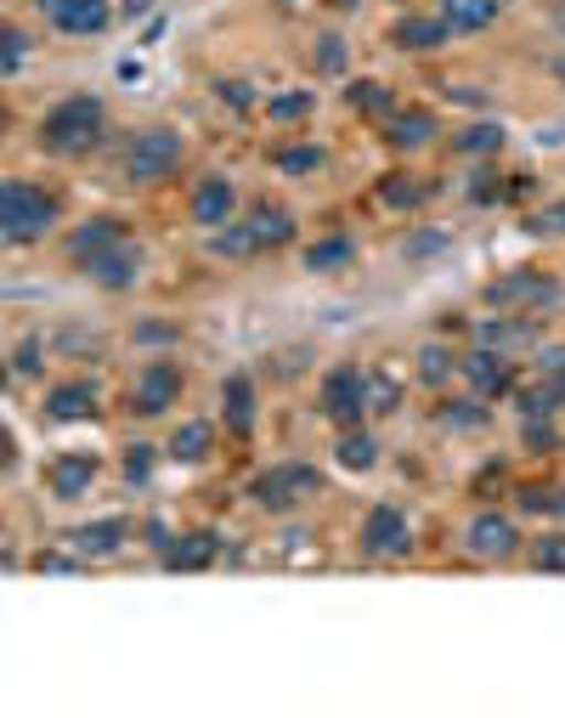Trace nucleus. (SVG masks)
Segmentation results:
<instances>
[{
  "mask_svg": "<svg viewBox=\"0 0 565 718\" xmlns=\"http://www.w3.org/2000/svg\"><path fill=\"white\" fill-rule=\"evenodd\" d=\"M441 18L452 23V34H476L498 23V0H441Z\"/></svg>",
  "mask_w": 565,
  "mask_h": 718,
  "instance_id": "obj_26",
  "label": "nucleus"
},
{
  "mask_svg": "<svg viewBox=\"0 0 565 718\" xmlns=\"http://www.w3.org/2000/svg\"><path fill=\"white\" fill-rule=\"evenodd\" d=\"M402 408V386L391 373H367V413H396Z\"/></svg>",
  "mask_w": 565,
  "mask_h": 718,
  "instance_id": "obj_37",
  "label": "nucleus"
},
{
  "mask_svg": "<svg viewBox=\"0 0 565 718\" xmlns=\"http://www.w3.org/2000/svg\"><path fill=\"white\" fill-rule=\"evenodd\" d=\"M481 346H492V351H532L537 346V323L526 317V312H514V317H492V323H481Z\"/></svg>",
  "mask_w": 565,
  "mask_h": 718,
  "instance_id": "obj_21",
  "label": "nucleus"
},
{
  "mask_svg": "<svg viewBox=\"0 0 565 718\" xmlns=\"http://www.w3.org/2000/svg\"><path fill=\"white\" fill-rule=\"evenodd\" d=\"M441 424H447V430H481V424H487V402H481V397L441 402Z\"/></svg>",
  "mask_w": 565,
  "mask_h": 718,
  "instance_id": "obj_36",
  "label": "nucleus"
},
{
  "mask_svg": "<svg viewBox=\"0 0 565 718\" xmlns=\"http://www.w3.org/2000/svg\"><path fill=\"white\" fill-rule=\"evenodd\" d=\"M532 566H537V571H565V532L532 538Z\"/></svg>",
  "mask_w": 565,
  "mask_h": 718,
  "instance_id": "obj_40",
  "label": "nucleus"
},
{
  "mask_svg": "<svg viewBox=\"0 0 565 718\" xmlns=\"http://www.w3.org/2000/svg\"><path fill=\"white\" fill-rule=\"evenodd\" d=\"M317 74H328V80L345 74V40L340 34H322L317 40Z\"/></svg>",
  "mask_w": 565,
  "mask_h": 718,
  "instance_id": "obj_42",
  "label": "nucleus"
},
{
  "mask_svg": "<svg viewBox=\"0 0 565 718\" xmlns=\"http://www.w3.org/2000/svg\"><path fill=\"white\" fill-rule=\"evenodd\" d=\"M136 340H148V346H170V340H175V328H164V323H141V328H136Z\"/></svg>",
  "mask_w": 565,
  "mask_h": 718,
  "instance_id": "obj_47",
  "label": "nucleus"
},
{
  "mask_svg": "<svg viewBox=\"0 0 565 718\" xmlns=\"http://www.w3.org/2000/svg\"><path fill=\"white\" fill-rule=\"evenodd\" d=\"M125 458H130V464H125L130 482H148V475H153V447H130Z\"/></svg>",
  "mask_w": 565,
  "mask_h": 718,
  "instance_id": "obj_46",
  "label": "nucleus"
},
{
  "mask_svg": "<svg viewBox=\"0 0 565 718\" xmlns=\"http://www.w3.org/2000/svg\"><path fill=\"white\" fill-rule=\"evenodd\" d=\"M103 130H108L103 97L79 91V97H63V103L45 108V119H40V148L57 154V159H79V154H90V148L103 141Z\"/></svg>",
  "mask_w": 565,
  "mask_h": 718,
  "instance_id": "obj_1",
  "label": "nucleus"
},
{
  "mask_svg": "<svg viewBox=\"0 0 565 718\" xmlns=\"http://www.w3.org/2000/svg\"><path fill=\"white\" fill-rule=\"evenodd\" d=\"M509 199V181L498 170H476L469 176V204H503Z\"/></svg>",
  "mask_w": 565,
  "mask_h": 718,
  "instance_id": "obj_38",
  "label": "nucleus"
},
{
  "mask_svg": "<svg viewBox=\"0 0 565 718\" xmlns=\"http://www.w3.org/2000/svg\"><path fill=\"white\" fill-rule=\"evenodd\" d=\"M334 458H340V469H351V475H367L373 464H380V442H373L362 424H356V430H340Z\"/></svg>",
  "mask_w": 565,
  "mask_h": 718,
  "instance_id": "obj_25",
  "label": "nucleus"
},
{
  "mask_svg": "<svg viewBox=\"0 0 565 718\" xmlns=\"http://www.w3.org/2000/svg\"><path fill=\"white\" fill-rule=\"evenodd\" d=\"M430 250H447V237L430 232V237H413V255H430Z\"/></svg>",
  "mask_w": 565,
  "mask_h": 718,
  "instance_id": "obj_49",
  "label": "nucleus"
},
{
  "mask_svg": "<svg viewBox=\"0 0 565 718\" xmlns=\"http://www.w3.org/2000/svg\"><path fill=\"white\" fill-rule=\"evenodd\" d=\"M186 215H193L204 232L226 226L232 215H238V187H232L226 176H204V181L193 187V199H186Z\"/></svg>",
  "mask_w": 565,
  "mask_h": 718,
  "instance_id": "obj_11",
  "label": "nucleus"
},
{
  "mask_svg": "<svg viewBox=\"0 0 565 718\" xmlns=\"http://www.w3.org/2000/svg\"><path fill=\"white\" fill-rule=\"evenodd\" d=\"M322 493V469L317 464H271V469H260L255 482H249V498L260 504V509H271V515H289V509H300L306 498H317Z\"/></svg>",
  "mask_w": 565,
  "mask_h": 718,
  "instance_id": "obj_3",
  "label": "nucleus"
},
{
  "mask_svg": "<svg viewBox=\"0 0 565 718\" xmlns=\"http://www.w3.org/2000/svg\"><path fill=\"white\" fill-rule=\"evenodd\" d=\"M362 7V0H334V12H356Z\"/></svg>",
  "mask_w": 565,
  "mask_h": 718,
  "instance_id": "obj_53",
  "label": "nucleus"
},
{
  "mask_svg": "<svg viewBox=\"0 0 565 718\" xmlns=\"http://www.w3.org/2000/svg\"><path fill=\"white\" fill-rule=\"evenodd\" d=\"M526 232H537V237H565V199L548 204V210H537V215L526 221Z\"/></svg>",
  "mask_w": 565,
  "mask_h": 718,
  "instance_id": "obj_43",
  "label": "nucleus"
},
{
  "mask_svg": "<svg viewBox=\"0 0 565 718\" xmlns=\"http://www.w3.org/2000/svg\"><path fill=\"white\" fill-rule=\"evenodd\" d=\"M463 549L476 560H509L514 549H521V532H514V520L498 515V509H481L476 520L463 526Z\"/></svg>",
  "mask_w": 565,
  "mask_h": 718,
  "instance_id": "obj_9",
  "label": "nucleus"
},
{
  "mask_svg": "<svg viewBox=\"0 0 565 718\" xmlns=\"http://www.w3.org/2000/svg\"><path fill=\"white\" fill-rule=\"evenodd\" d=\"M210 447H215V424H210V419H186V424L170 430V447H164V453H170L175 464H204Z\"/></svg>",
  "mask_w": 565,
  "mask_h": 718,
  "instance_id": "obj_23",
  "label": "nucleus"
},
{
  "mask_svg": "<svg viewBox=\"0 0 565 718\" xmlns=\"http://www.w3.org/2000/svg\"><path fill=\"white\" fill-rule=\"evenodd\" d=\"M57 226V199L45 193L40 181H23L12 176L0 187V232H7V244L23 250V244H40L45 232Z\"/></svg>",
  "mask_w": 565,
  "mask_h": 718,
  "instance_id": "obj_2",
  "label": "nucleus"
},
{
  "mask_svg": "<svg viewBox=\"0 0 565 718\" xmlns=\"http://www.w3.org/2000/svg\"><path fill=\"white\" fill-rule=\"evenodd\" d=\"M458 154H476V159H492L498 148H503V125L498 119H481V125H469L458 141H452Z\"/></svg>",
  "mask_w": 565,
  "mask_h": 718,
  "instance_id": "obj_31",
  "label": "nucleus"
},
{
  "mask_svg": "<svg viewBox=\"0 0 565 718\" xmlns=\"http://www.w3.org/2000/svg\"><path fill=\"white\" fill-rule=\"evenodd\" d=\"M436 114H424V108H396L391 119H385V141L396 154H418V148H430L436 141Z\"/></svg>",
  "mask_w": 565,
  "mask_h": 718,
  "instance_id": "obj_17",
  "label": "nucleus"
},
{
  "mask_svg": "<svg viewBox=\"0 0 565 718\" xmlns=\"http://www.w3.org/2000/svg\"><path fill=\"white\" fill-rule=\"evenodd\" d=\"M548 386H554V397H559V408H565V373H559V379H548Z\"/></svg>",
  "mask_w": 565,
  "mask_h": 718,
  "instance_id": "obj_52",
  "label": "nucleus"
},
{
  "mask_svg": "<svg viewBox=\"0 0 565 718\" xmlns=\"http://www.w3.org/2000/svg\"><path fill=\"white\" fill-rule=\"evenodd\" d=\"M317 408H322V419H328V424H340V430H356V424L367 419V373H362V368H351V362L328 368Z\"/></svg>",
  "mask_w": 565,
  "mask_h": 718,
  "instance_id": "obj_5",
  "label": "nucleus"
},
{
  "mask_svg": "<svg viewBox=\"0 0 565 718\" xmlns=\"http://www.w3.org/2000/svg\"><path fill=\"white\" fill-rule=\"evenodd\" d=\"M90 482H97V453H63L52 469H45V487L57 498H85Z\"/></svg>",
  "mask_w": 565,
  "mask_h": 718,
  "instance_id": "obj_19",
  "label": "nucleus"
},
{
  "mask_svg": "<svg viewBox=\"0 0 565 718\" xmlns=\"http://www.w3.org/2000/svg\"><path fill=\"white\" fill-rule=\"evenodd\" d=\"M221 402H226V430H232V436H249V430H255V379L249 373H226Z\"/></svg>",
  "mask_w": 565,
  "mask_h": 718,
  "instance_id": "obj_22",
  "label": "nucleus"
},
{
  "mask_svg": "<svg viewBox=\"0 0 565 718\" xmlns=\"http://www.w3.org/2000/svg\"><path fill=\"white\" fill-rule=\"evenodd\" d=\"M463 379H469V391H476L481 402H498V397H509V386H514L509 357L492 351V346H481V351L463 357Z\"/></svg>",
  "mask_w": 565,
  "mask_h": 718,
  "instance_id": "obj_13",
  "label": "nucleus"
},
{
  "mask_svg": "<svg viewBox=\"0 0 565 718\" xmlns=\"http://www.w3.org/2000/svg\"><path fill=\"white\" fill-rule=\"evenodd\" d=\"M351 261H356V244L345 232H328V237H317V244H306V272H340Z\"/></svg>",
  "mask_w": 565,
  "mask_h": 718,
  "instance_id": "obj_27",
  "label": "nucleus"
},
{
  "mask_svg": "<svg viewBox=\"0 0 565 718\" xmlns=\"http://www.w3.org/2000/svg\"><path fill=\"white\" fill-rule=\"evenodd\" d=\"M565 300V289L548 277V272H509V277H498L492 289H487V306H498V312H548V306H559Z\"/></svg>",
  "mask_w": 565,
  "mask_h": 718,
  "instance_id": "obj_6",
  "label": "nucleus"
},
{
  "mask_svg": "<svg viewBox=\"0 0 565 718\" xmlns=\"http://www.w3.org/2000/svg\"><path fill=\"white\" fill-rule=\"evenodd\" d=\"M526 515H565V487H521Z\"/></svg>",
  "mask_w": 565,
  "mask_h": 718,
  "instance_id": "obj_39",
  "label": "nucleus"
},
{
  "mask_svg": "<svg viewBox=\"0 0 565 718\" xmlns=\"http://www.w3.org/2000/svg\"><path fill=\"white\" fill-rule=\"evenodd\" d=\"M12 373H40V340H23L12 351Z\"/></svg>",
  "mask_w": 565,
  "mask_h": 718,
  "instance_id": "obj_45",
  "label": "nucleus"
},
{
  "mask_svg": "<svg viewBox=\"0 0 565 718\" xmlns=\"http://www.w3.org/2000/svg\"><path fill=\"white\" fill-rule=\"evenodd\" d=\"M345 103H351L356 114H380V119L396 114V97H391L380 80H351V85H345Z\"/></svg>",
  "mask_w": 565,
  "mask_h": 718,
  "instance_id": "obj_30",
  "label": "nucleus"
},
{
  "mask_svg": "<svg viewBox=\"0 0 565 718\" xmlns=\"http://www.w3.org/2000/svg\"><path fill=\"white\" fill-rule=\"evenodd\" d=\"M215 91H221V97H226V103H232V108H255V91H249V85H244V80H221V85H215Z\"/></svg>",
  "mask_w": 565,
  "mask_h": 718,
  "instance_id": "obj_44",
  "label": "nucleus"
},
{
  "mask_svg": "<svg viewBox=\"0 0 565 718\" xmlns=\"http://www.w3.org/2000/svg\"><path fill=\"white\" fill-rule=\"evenodd\" d=\"M175 397H181V368L148 362V368L136 373V386H130V413L136 419H164Z\"/></svg>",
  "mask_w": 565,
  "mask_h": 718,
  "instance_id": "obj_8",
  "label": "nucleus"
},
{
  "mask_svg": "<svg viewBox=\"0 0 565 718\" xmlns=\"http://www.w3.org/2000/svg\"><path fill=\"white\" fill-rule=\"evenodd\" d=\"M277 7H295V0H277Z\"/></svg>",
  "mask_w": 565,
  "mask_h": 718,
  "instance_id": "obj_54",
  "label": "nucleus"
},
{
  "mask_svg": "<svg viewBox=\"0 0 565 718\" xmlns=\"http://www.w3.org/2000/svg\"><path fill=\"white\" fill-rule=\"evenodd\" d=\"M537 368H543V379H559V373H565V346H548V351L537 357Z\"/></svg>",
  "mask_w": 565,
  "mask_h": 718,
  "instance_id": "obj_48",
  "label": "nucleus"
},
{
  "mask_svg": "<svg viewBox=\"0 0 565 718\" xmlns=\"http://www.w3.org/2000/svg\"><path fill=\"white\" fill-rule=\"evenodd\" d=\"M328 165V154L317 148V141H295V148H277V170L282 176H317Z\"/></svg>",
  "mask_w": 565,
  "mask_h": 718,
  "instance_id": "obj_32",
  "label": "nucleus"
},
{
  "mask_svg": "<svg viewBox=\"0 0 565 718\" xmlns=\"http://www.w3.org/2000/svg\"><path fill=\"white\" fill-rule=\"evenodd\" d=\"M85 277L97 283V289H114V295H119V289H130V283L141 277V250H136L130 237H125L119 250H108V255H97V261H90V266H85Z\"/></svg>",
  "mask_w": 565,
  "mask_h": 718,
  "instance_id": "obj_15",
  "label": "nucleus"
},
{
  "mask_svg": "<svg viewBox=\"0 0 565 718\" xmlns=\"http://www.w3.org/2000/svg\"><path fill=\"white\" fill-rule=\"evenodd\" d=\"M249 232H255L260 250H282V244L295 237V215L282 210V204H255V210H249Z\"/></svg>",
  "mask_w": 565,
  "mask_h": 718,
  "instance_id": "obj_24",
  "label": "nucleus"
},
{
  "mask_svg": "<svg viewBox=\"0 0 565 718\" xmlns=\"http://www.w3.org/2000/svg\"><path fill=\"white\" fill-rule=\"evenodd\" d=\"M356 543H362L367 560H402V555H413V526H407V515L396 504H373L362 515Z\"/></svg>",
  "mask_w": 565,
  "mask_h": 718,
  "instance_id": "obj_7",
  "label": "nucleus"
},
{
  "mask_svg": "<svg viewBox=\"0 0 565 718\" xmlns=\"http://www.w3.org/2000/svg\"><path fill=\"white\" fill-rule=\"evenodd\" d=\"M458 373H463V357H458V351H447V346H424V351H418V379H424L430 391H441L447 379H458Z\"/></svg>",
  "mask_w": 565,
  "mask_h": 718,
  "instance_id": "obj_29",
  "label": "nucleus"
},
{
  "mask_svg": "<svg viewBox=\"0 0 565 718\" xmlns=\"http://www.w3.org/2000/svg\"><path fill=\"white\" fill-rule=\"evenodd\" d=\"M210 255H221V261H249V255H260L249 221H226V226H215V232H210Z\"/></svg>",
  "mask_w": 565,
  "mask_h": 718,
  "instance_id": "obj_28",
  "label": "nucleus"
},
{
  "mask_svg": "<svg viewBox=\"0 0 565 718\" xmlns=\"http://www.w3.org/2000/svg\"><path fill=\"white\" fill-rule=\"evenodd\" d=\"M380 199H385L391 210H418V204H424V187H418L413 176H385V181H380Z\"/></svg>",
  "mask_w": 565,
  "mask_h": 718,
  "instance_id": "obj_35",
  "label": "nucleus"
},
{
  "mask_svg": "<svg viewBox=\"0 0 565 718\" xmlns=\"http://www.w3.org/2000/svg\"><path fill=\"white\" fill-rule=\"evenodd\" d=\"M40 12L52 18L57 34H74V40H90L114 23V7L108 0H40Z\"/></svg>",
  "mask_w": 565,
  "mask_h": 718,
  "instance_id": "obj_10",
  "label": "nucleus"
},
{
  "mask_svg": "<svg viewBox=\"0 0 565 718\" xmlns=\"http://www.w3.org/2000/svg\"><path fill=\"white\" fill-rule=\"evenodd\" d=\"M148 7H153V0H125V18H141Z\"/></svg>",
  "mask_w": 565,
  "mask_h": 718,
  "instance_id": "obj_51",
  "label": "nucleus"
},
{
  "mask_svg": "<svg viewBox=\"0 0 565 718\" xmlns=\"http://www.w3.org/2000/svg\"><path fill=\"white\" fill-rule=\"evenodd\" d=\"M125 538H130V520L108 515V520H85V526H74V532H68V549H74L79 560H108V555L125 549Z\"/></svg>",
  "mask_w": 565,
  "mask_h": 718,
  "instance_id": "obj_14",
  "label": "nucleus"
},
{
  "mask_svg": "<svg viewBox=\"0 0 565 718\" xmlns=\"http://www.w3.org/2000/svg\"><path fill=\"white\" fill-rule=\"evenodd\" d=\"M311 108H317L311 91H277V97L266 103L271 125H300V119H311Z\"/></svg>",
  "mask_w": 565,
  "mask_h": 718,
  "instance_id": "obj_33",
  "label": "nucleus"
},
{
  "mask_svg": "<svg viewBox=\"0 0 565 718\" xmlns=\"http://www.w3.org/2000/svg\"><path fill=\"white\" fill-rule=\"evenodd\" d=\"M45 419L52 424H79V419H97V386L90 379H68L45 397Z\"/></svg>",
  "mask_w": 565,
  "mask_h": 718,
  "instance_id": "obj_18",
  "label": "nucleus"
},
{
  "mask_svg": "<svg viewBox=\"0 0 565 718\" xmlns=\"http://www.w3.org/2000/svg\"><path fill=\"white\" fill-rule=\"evenodd\" d=\"M447 34H452V23H447L441 12H436V18L407 12V18L391 23V45H396V52H436V45H447Z\"/></svg>",
  "mask_w": 565,
  "mask_h": 718,
  "instance_id": "obj_16",
  "label": "nucleus"
},
{
  "mask_svg": "<svg viewBox=\"0 0 565 718\" xmlns=\"http://www.w3.org/2000/svg\"><path fill=\"white\" fill-rule=\"evenodd\" d=\"M215 555H221V538H215V532H181V538H170V543L159 549V560H164L170 571H204V566H215Z\"/></svg>",
  "mask_w": 565,
  "mask_h": 718,
  "instance_id": "obj_20",
  "label": "nucleus"
},
{
  "mask_svg": "<svg viewBox=\"0 0 565 718\" xmlns=\"http://www.w3.org/2000/svg\"><path fill=\"white\" fill-rule=\"evenodd\" d=\"M521 442H526L532 453H554V447H559V430H554V413H543V419H526V424H521Z\"/></svg>",
  "mask_w": 565,
  "mask_h": 718,
  "instance_id": "obj_41",
  "label": "nucleus"
},
{
  "mask_svg": "<svg viewBox=\"0 0 565 718\" xmlns=\"http://www.w3.org/2000/svg\"><path fill=\"white\" fill-rule=\"evenodd\" d=\"M125 244V221H114V215H90V221H79L74 232H68V261L85 272L97 255H108V250H119Z\"/></svg>",
  "mask_w": 565,
  "mask_h": 718,
  "instance_id": "obj_12",
  "label": "nucleus"
},
{
  "mask_svg": "<svg viewBox=\"0 0 565 718\" xmlns=\"http://www.w3.org/2000/svg\"><path fill=\"white\" fill-rule=\"evenodd\" d=\"M74 566H79V555H74V560H63V555H45V560H40V571H74Z\"/></svg>",
  "mask_w": 565,
  "mask_h": 718,
  "instance_id": "obj_50",
  "label": "nucleus"
},
{
  "mask_svg": "<svg viewBox=\"0 0 565 718\" xmlns=\"http://www.w3.org/2000/svg\"><path fill=\"white\" fill-rule=\"evenodd\" d=\"M29 52H34V40H29V29L7 23V34H0V68H7V74H23Z\"/></svg>",
  "mask_w": 565,
  "mask_h": 718,
  "instance_id": "obj_34",
  "label": "nucleus"
},
{
  "mask_svg": "<svg viewBox=\"0 0 565 718\" xmlns=\"http://www.w3.org/2000/svg\"><path fill=\"white\" fill-rule=\"evenodd\" d=\"M181 170V136L170 125H148V130H136L130 136V148H125V176L136 187H153V181H170Z\"/></svg>",
  "mask_w": 565,
  "mask_h": 718,
  "instance_id": "obj_4",
  "label": "nucleus"
}]
</instances>
